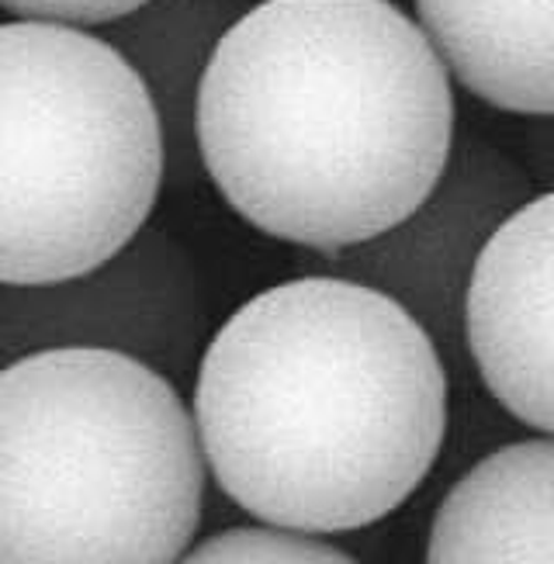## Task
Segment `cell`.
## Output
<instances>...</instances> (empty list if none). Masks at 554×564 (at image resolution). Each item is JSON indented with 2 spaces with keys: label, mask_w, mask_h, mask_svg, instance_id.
Segmentation results:
<instances>
[{
  "label": "cell",
  "mask_w": 554,
  "mask_h": 564,
  "mask_svg": "<svg viewBox=\"0 0 554 564\" xmlns=\"http://www.w3.org/2000/svg\"><path fill=\"white\" fill-rule=\"evenodd\" d=\"M454 87L392 0H253L215 45L195 142L219 198L274 239L368 242L437 184Z\"/></svg>",
  "instance_id": "obj_1"
},
{
  "label": "cell",
  "mask_w": 554,
  "mask_h": 564,
  "mask_svg": "<svg viewBox=\"0 0 554 564\" xmlns=\"http://www.w3.org/2000/svg\"><path fill=\"white\" fill-rule=\"evenodd\" d=\"M450 415L444 357L389 294L336 274L263 288L198 357L205 471L263 527L350 533L433 471Z\"/></svg>",
  "instance_id": "obj_2"
},
{
  "label": "cell",
  "mask_w": 554,
  "mask_h": 564,
  "mask_svg": "<svg viewBox=\"0 0 554 564\" xmlns=\"http://www.w3.org/2000/svg\"><path fill=\"white\" fill-rule=\"evenodd\" d=\"M205 457L174 381L56 347L0 367V564H177Z\"/></svg>",
  "instance_id": "obj_3"
},
{
  "label": "cell",
  "mask_w": 554,
  "mask_h": 564,
  "mask_svg": "<svg viewBox=\"0 0 554 564\" xmlns=\"http://www.w3.org/2000/svg\"><path fill=\"white\" fill-rule=\"evenodd\" d=\"M160 191V121L129 63L98 32L0 21V284L105 263Z\"/></svg>",
  "instance_id": "obj_4"
},
{
  "label": "cell",
  "mask_w": 554,
  "mask_h": 564,
  "mask_svg": "<svg viewBox=\"0 0 554 564\" xmlns=\"http://www.w3.org/2000/svg\"><path fill=\"white\" fill-rule=\"evenodd\" d=\"M208 333L195 257L166 229L142 226L122 250L53 284H0V367L39 350L98 347L184 375Z\"/></svg>",
  "instance_id": "obj_5"
},
{
  "label": "cell",
  "mask_w": 554,
  "mask_h": 564,
  "mask_svg": "<svg viewBox=\"0 0 554 564\" xmlns=\"http://www.w3.org/2000/svg\"><path fill=\"white\" fill-rule=\"evenodd\" d=\"M537 194L530 170L478 132H454L426 198L368 242L312 253L323 274L368 284L399 302L433 347L457 354L471 267L489 236Z\"/></svg>",
  "instance_id": "obj_6"
},
{
  "label": "cell",
  "mask_w": 554,
  "mask_h": 564,
  "mask_svg": "<svg viewBox=\"0 0 554 564\" xmlns=\"http://www.w3.org/2000/svg\"><path fill=\"white\" fill-rule=\"evenodd\" d=\"M554 198L537 191L481 247L461 305V343L492 399L541 436L551 405Z\"/></svg>",
  "instance_id": "obj_7"
},
{
  "label": "cell",
  "mask_w": 554,
  "mask_h": 564,
  "mask_svg": "<svg viewBox=\"0 0 554 564\" xmlns=\"http://www.w3.org/2000/svg\"><path fill=\"white\" fill-rule=\"evenodd\" d=\"M253 0H142L108 21L98 35L129 63L146 90L163 139V187L202 184L195 142L198 87L215 45L250 11Z\"/></svg>",
  "instance_id": "obj_8"
},
{
  "label": "cell",
  "mask_w": 554,
  "mask_h": 564,
  "mask_svg": "<svg viewBox=\"0 0 554 564\" xmlns=\"http://www.w3.org/2000/svg\"><path fill=\"white\" fill-rule=\"evenodd\" d=\"M554 444L520 440L481 457L433 512L426 564H551Z\"/></svg>",
  "instance_id": "obj_9"
},
{
  "label": "cell",
  "mask_w": 554,
  "mask_h": 564,
  "mask_svg": "<svg viewBox=\"0 0 554 564\" xmlns=\"http://www.w3.org/2000/svg\"><path fill=\"white\" fill-rule=\"evenodd\" d=\"M447 77L510 115L551 118V0H413Z\"/></svg>",
  "instance_id": "obj_10"
},
{
  "label": "cell",
  "mask_w": 554,
  "mask_h": 564,
  "mask_svg": "<svg viewBox=\"0 0 554 564\" xmlns=\"http://www.w3.org/2000/svg\"><path fill=\"white\" fill-rule=\"evenodd\" d=\"M177 564H357L312 533L281 527H232L187 547Z\"/></svg>",
  "instance_id": "obj_11"
},
{
  "label": "cell",
  "mask_w": 554,
  "mask_h": 564,
  "mask_svg": "<svg viewBox=\"0 0 554 564\" xmlns=\"http://www.w3.org/2000/svg\"><path fill=\"white\" fill-rule=\"evenodd\" d=\"M142 0H0V14L25 21L74 24V29L98 32L108 21L129 14Z\"/></svg>",
  "instance_id": "obj_12"
}]
</instances>
